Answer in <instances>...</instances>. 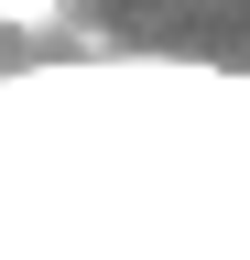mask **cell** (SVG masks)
<instances>
[{
	"label": "cell",
	"mask_w": 250,
	"mask_h": 260,
	"mask_svg": "<svg viewBox=\"0 0 250 260\" xmlns=\"http://www.w3.org/2000/svg\"><path fill=\"white\" fill-rule=\"evenodd\" d=\"M66 22V0H0V32H54Z\"/></svg>",
	"instance_id": "1"
}]
</instances>
